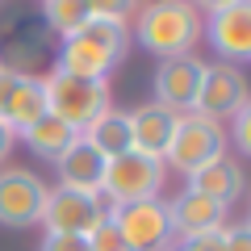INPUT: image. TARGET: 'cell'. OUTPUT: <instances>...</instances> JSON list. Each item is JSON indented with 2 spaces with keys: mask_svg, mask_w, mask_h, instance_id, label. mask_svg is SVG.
<instances>
[{
  "mask_svg": "<svg viewBox=\"0 0 251 251\" xmlns=\"http://www.w3.org/2000/svg\"><path fill=\"white\" fill-rule=\"evenodd\" d=\"M126 46H130V29H126V21L92 17L84 29H75L72 38H63L59 67H54V72L80 75V80H105L117 63H122Z\"/></svg>",
  "mask_w": 251,
  "mask_h": 251,
  "instance_id": "obj_1",
  "label": "cell"
},
{
  "mask_svg": "<svg viewBox=\"0 0 251 251\" xmlns=\"http://www.w3.org/2000/svg\"><path fill=\"white\" fill-rule=\"evenodd\" d=\"M134 38L143 50L159 54V59L188 54L201 38V13L188 0H151V4L138 9Z\"/></svg>",
  "mask_w": 251,
  "mask_h": 251,
  "instance_id": "obj_2",
  "label": "cell"
},
{
  "mask_svg": "<svg viewBox=\"0 0 251 251\" xmlns=\"http://www.w3.org/2000/svg\"><path fill=\"white\" fill-rule=\"evenodd\" d=\"M42 97H46V113L67 122L75 134H84V126L97 122L109 109V84L80 80V75H67V72H50L42 80Z\"/></svg>",
  "mask_w": 251,
  "mask_h": 251,
  "instance_id": "obj_3",
  "label": "cell"
},
{
  "mask_svg": "<svg viewBox=\"0 0 251 251\" xmlns=\"http://www.w3.org/2000/svg\"><path fill=\"white\" fill-rule=\"evenodd\" d=\"M226 155V130L222 122L214 117H201V113H180L176 117V130H172V143L163 151V168H176L180 176L205 168V163L222 159Z\"/></svg>",
  "mask_w": 251,
  "mask_h": 251,
  "instance_id": "obj_4",
  "label": "cell"
},
{
  "mask_svg": "<svg viewBox=\"0 0 251 251\" xmlns=\"http://www.w3.org/2000/svg\"><path fill=\"white\" fill-rule=\"evenodd\" d=\"M163 159H151L143 151H126L105 159V180H100V197L109 205H134V201H151L163 188Z\"/></svg>",
  "mask_w": 251,
  "mask_h": 251,
  "instance_id": "obj_5",
  "label": "cell"
},
{
  "mask_svg": "<svg viewBox=\"0 0 251 251\" xmlns=\"http://www.w3.org/2000/svg\"><path fill=\"white\" fill-rule=\"evenodd\" d=\"M109 222L117 226V234L126 239L130 251H172V218L168 205L159 197L134 201V205H109Z\"/></svg>",
  "mask_w": 251,
  "mask_h": 251,
  "instance_id": "obj_6",
  "label": "cell"
},
{
  "mask_svg": "<svg viewBox=\"0 0 251 251\" xmlns=\"http://www.w3.org/2000/svg\"><path fill=\"white\" fill-rule=\"evenodd\" d=\"M100 218H105L100 197L75 193V188H54V193H46V205H42L38 222L46 226V234H75V239H84Z\"/></svg>",
  "mask_w": 251,
  "mask_h": 251,
  "instance_id": "obj_7",
  "label": "cell"
},
{
  "mask_svg": "<svg viewBox=\"0 0 251 251\" xmlns=\"http://www.w3.org/2000/svg\"><path fill=\"white\" fill-rule=\"evenodd\" d=\"M251 100V88H247V75L230 63H214L205 67L201 75V88H197V100H193V113L201 117H234L243 105Z\"/></svg>",
  "mask_w": 251,
  "mask_h": 251,
  "instance_id": "obj_8",
  "label": "cell"
},
{
  "mask_svg": "<svg viewBox=\"0 0 251 251\" xmlns=\"http://www.w3.org/2000/svg\"><path fill=\"white\" fill-rule=\"evenodd\" d=\"M46 193L50 188L25 168H4L0 172V226H34L42 218Z\"/></svg>",
  "mask_w": 251,
  "mask_h": 251,
  "instance_id": "obj_9",
  "label": "cell"
},
{
  "mask_svg": "<svg viewBox=\"0 0 251 251\" xmlns=\"http://www.w3.org/2000/svg\"><path fill=\"white\" fill-rule=\"evenodd\" d=\"M201 75H205V63L193 59V54L163 59L159 72H155V105H163L168 113H193Z\"/></svg>",
  "mask_w": 251,
  "mask_h": 251,
  "instance_id": "obj_10",
  "label": "cell"
},
{
  "mask_svg": "<svg viewBox=\"0 0 251 251\" xmlns=\"http://www.w3.org/2000/svg\"><path fill=\"white\" fill-rule=\"evenodd\" d=\"M205 34L222 59H251V0H234L226 9L209 13Z\"/></svg>",
  "mask_w": 251,
  "mask_h": 251,
  "instance_id": "obj_11",
  "label": "cell"
},
{
  "mask_svg": "<svg viewBox=\"0 0 251 251\" xmlns=\"http://www.w3.org/2000/svg\"><path fill=\"white\" fill-rule=\"evenodd\" d=\"M226 209L230 205H218V201L201 197V193H180L176 201L168 205V218H172V239H201L209 230H222L226 226Z\"/></svg>",
  "mask_w": 251,
  "mask_h": 251,
  "instance_id": "obj_12",
  "label": "cell"
},
{
  "mask_svg": "<svg viewBox=\"0 0 251 251\" xmlns=\"http://www.w3.org/2000/svg\"><path fill=\"white\" fill-rule=\"evenodd\" d=\"M176 117L180 113H168L163 105H143L130 113V147L143 155H151V159H163V151H168L172 143V130H176Z\"/></svg>",
  "mask_w": 251,
  "mask_h": 251,
  "instance_id": "obj_13",
  "label": "cell"
},
{
  "mask_svg": "<svg viewBox=\"0 0 251 251\" xmlns=\"http://www.w3.org/2000/svg\"><path fill=\"white\" fill-rule=\"evenodd\" d=\"M100 180H105V155L92 151L84 138L59 159V188H75V193H92L100 197Z\"/></svg>",
  "mask_w": 251,
  "mask_h": 251,
  "instance_id": "obj_14",
  "label": "cell"
},
{
  "mask_svg": "<svg viewBox=\"0 0 251 251\" xmlns=\"http://www.w3.org/2000/svg\"><path fill=\"white\" fill-rule=\"evenodd\" d=\"M184 180H188V193H201V197L218 201V205H230L243 193V168L230 155H222V159L205 163V168H197V172H188Z\"/></svg>",
  "mask_w": 251,
  "mask_h": 251,
  "instance_id": "obj_15",
  "label": "cell"
},
{
  "mask_svg": "<svg viewBox=\"0 0 251 251\" xmlns=\"http://www.w3.org/2000/svg\"><path fill=\"white\" fill-rule=\"evenodd\" d=\"M17 138H25V147H29L34 155H42V159L59 163L63 155H67V151L75 147V138H80V134H75V130H72L67 122H59V117L42 113L34 126H29V130H21Z\"/></svg>",
  "mask_w": 251,
  "mask_h": 251,
  "instance_id": "obj_16",
  "label": "cell"
},
{
  "mask_svg": "<svg viewBox=\"0 0 251 251\" xmlns=\"http://www.w3.org/2000/svg\"><path fill=\"white\" fill-rule=\"evenodd\" d=\"M84 143L92 147V151H100L105 159H113V155H126L134 151L130 147V113H117V109H105V113L97 117V122L84 126Z\"/></svg>",
  "mask_w": 251,
  "mask_h": 251,
  "instance_id": "obj_17",
  "label": "cell"
},
{
  "mask_svg": "<svg viewBox=\"0 0 251 251\" xmlns=\"http://www.w3.org/2000/svg\"><path fill=\"white\" fill-rule=\"evenodd\" d=\"M42 113H46L42 80H38V75H21L17 92H13V105H9V117H4V122H9V130H13V134H21V130H29Z\"/></svg>",
  "mask_w": 251,
  "mask_h": 251,
  "instance_id": "obj_18",
  "label": "cell"
},
{
  "mask_svg": "<svg viewBox=\"0 0 251 251\" xmlns=\"http://www.w3.org/2000/svg\"><path fill=\"white\" fill-rule=\"evenodd\" d=\"M42 17H46V25H50L59 38H72L75 29H84L92 21V4L88 0H46Z\"/></svg>",
  "mask_w": 251,
  "mask_h": 251,
  "instance_id": "obj_19",
  "label": "cell"
},
{
  "mask_svg": "<svg viewBox=\"0 0 251 251\" xmlns=\"http://www.w3.org/2000/svg\"><path fill=\"white\" fill-rule=\"evenodd\" d=\"M84 243H88V251H130V247H126V239L117 234V226L109 222V214L84 234Z\"/></svg>",
  "mask_w": 251,
  "mask_h": 251,
  "instance_id": "obj_20",
  "label": "cell"
},
{
  "mask_svg": "<svg viewBox=\"0 0 251 251\" xmlns=\"http://www.w3.org/2000/svg\"><path fill=\"white\" fill-rule=\"evenodd\" d=\"M92 17H109V21H126L138 13V0H88Z\"/></svg>",
  "mask_w": 251,
  "mask_h": 251,
  "instance_id": "obj_21",
  "label": "cell"
},
{
  "mask_svg": "<svg viewBox=\"0 0 251 251\" xmlns=\"http://www.w3.org/2000/svg\"><path fill=\"white\" fill-rule=\"evenodd\" d=\"M21 75H25V72H17V67H9V63H0V122L9 117V105H13V92H17ZM4 126H9V122H4Z\"/></svg>",
  "mask_w": 251,
  "mask_h": 251,
  "instance_id": "obj_22",
  "label": "cell"
},
{
  "mask_svg": "<svg viewBox=\"0 0 251 251\" xmlns=\"http://www.w3.org/2000/svg\"><path fill=\"white\" fill-rule=\"evenodd\" d=\"M234 147H239L243 155H251V100L234 113Z\"/></svg>",
  "mask_w": 251,
  "mask_h": 251,
  "instance_id": "obj_23",
  "label": "cell"
},
{
  "mask_svg": "<svg viewBox=\"0 0 251 251\" xmlns=\"http://www.w3.org/2000/svg\"><path fill=\"white\" fill-rule=\"evenodd\" d=\"M222 251H251V226H222Z\"/></svg>",
  "mask_w": 251,
  "mask_h": 251,
  "instance_id": "obj_24",
  "label": "cell"
},
{
  "mask_svg": "<svg viewBox=\"0 0 251 251\" xmlns=\"http://www.w3.org/2000/svg\"><path fill=\"white\" fill-rule=\"evenodd\" d=\"M38 251H88V243L75 239V234H46Z\"/></svg>",
  "mask_w": 251,
  "mask_h": 251,
  "instance_id": "obj_25",
  "label": "cell"
},
{
  "mask_svg": "<svg viewBox=\"0 0 251 251\" xmlns=\"http://www.w3.org/2000/svg\"><path fill=\"white\" fill-rule=\"evenodd\" d=\"M172 251H222V230H209V234H201V239H184Z\"/></svg>",
  "mask_w": 251,
  "mask_h": 251,
  "instance_id": "obj_26",
  "label": "cell"
},
{
  "mask_svg": "<svg viewBox=\"0 0 251 251\" xmlns=\"http://www.w3.org/2000/svg\"><path fill=\"white\" fill-rule=\"evenodd\" d=\"M13 143H17V134H13L9 126L0 122V163H4V159H9V155H13Z\"/></svg>",
  "mask_w": 251,
  "mask_h": 251,
  "instance_id": "obj_27",
  "label": "cell"
},
{
  "mask_svg": "<svg viewBox=\"0 0 251 251\" xmlns=\"http://www.w3.org/2000/svg\"><path fill=\"white\" fill-rule=\"evenodd\" d=\"M188 4H193V9H205V13H218V9H226V4H234V0H188Z\"/></svg>",
  "mask_w": 251,
  "mask_h": 251,
  "instance_id": "obj_28",
  "label": "cell"
},
{
  "mask_svg": "<svg viewBox=\"0 0 251 251\" xmlns=\"http://www.w3.org/2000/svg\"><path fill=\"white\" fill-rule=\"evenodd\" d=\"M247 226H251V222H247Z\"/></svg>",
  "mask_w": 251,
  "mask_h": 251,
  "instance_id": "obj_29",
  "label": "cell"
}]
</instances>
